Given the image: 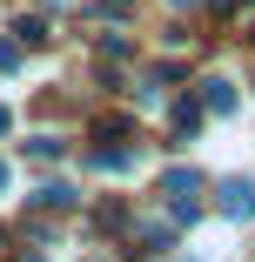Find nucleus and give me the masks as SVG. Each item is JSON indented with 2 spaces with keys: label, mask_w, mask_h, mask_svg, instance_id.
Instances as JSON below:
<instances>
[{
  "label": "nucleus",
  "mask_w": 255,
  "mask_h": 262,
  "mask_svg": "<svg viewBox=\"0 0 255 262\" xmlns=\"http://www.w3.org/2000/svg\"><path fill=\"white\" fill-rule=\"evenodd\" d=\"M201 108H208V115H228L235 108V81H208V88H201Z\"/></svg>",
  "instance_id": "7ed1b4c3"
},
{
  "label": "nucleus",
  "mask_w": 255,
  "mask_h": 262,
  "mask_svg": "<svg viewBox=\"0 0 255 262\" xmlns=\"http://www.w3.org/2000/svg\"><path fill=\"white\" fill-rule=\"evenodd\" d=\"M248 40H255V27H248Z\"/></svg>",
  "instance_id": "1a4fd4ad"
},
{
  "label": "nucleus",
  "mask_w": 255,
  "mask_h": 262,
  "mask_svg": "<svg viewBox=\"0 0 255 262\" xmlns=\"http://www.w3.org/2000/svg\"><path fill=\"white\" fill-rule=\"evenodd\" d=\"M215 208H222L228 222H248V215H255V182H242V175L222 182V188H215Z\"/></svg>",
  "instance_id": "f03ea898"
},
{
  "label": "nucleus",
  "mask_w": 255,
  "mask_h": 262,
  "mask_svg": "<svg viewBox=\"0 0 255 262\" xmlns=\"http://www.w3.org/2000/svg\"><path fill=\"white\" fill-rule=\"evenodd\" d=\"M34 202H40V208H74V188H67V182H47Z\"/></svg>",
  "instance_id": "39448f33"
},
{
  "label": "nucleus",
  "mask_w": 255,
  "mask_h": 262,
  "mask_svg": "<svg viewBox=\"0 0 255 262\" xmlns=\"http://www.w3.org/2000/svg\"><path fill=\"white\" fill-rule=\"evenodd\" d=\"M14 61H20V47H14V40H0V68H14Z\"/></svg>",
  "instance_id": "0eeeda50"
},
{
  "label": "nucleus",
  "mask_w": 255,
  "mask_h": 262,
  "mask_svg": "<svg viewBox=\"0 0 255 262\" xmlns=\"http://www.w3.org/2000/svg\"><path fill=\"white\" fill-rule=\"evenodd\" d=\"M161 195H168V208H175L181 222H195V195H201V175H195V168H168V175H161Z\"/></svg>",
  "instance_id": "f257e3e1"
},
{
  "label": "nucleus",
  "mask_w": 255,
  "mask_h": 262,
  "mask_svg": "<svg viewBox=\"0 0 255 262\" xmlns=\"http://www.w3.org/2000/svg\"><path fill=\"white\" fill-rule=\"evenodd\" d=\"M201 128V101H175V135H195Z\"/></svg>",
  "instance_id": "20e7f679"
},
{
  "label": "nucleus",
  "mask_w": 255,
  "mask_h": 262,
  "mask_svg": "<svg viewBox=\"0 0 255 262\" xmlns=\"http://www.w3.org/2000/svg\"><path fill=\"white\" fill-rule=\"evenodd\" d=\"M0 188H7V162H0Z\"/></svg>",
  "instance_id": "6e6552de"
},
{
  "label": "nucleus",
  "mask_w": 255,
  "mask_h": 262,
  "mask_svg": "<svg viewBox=\"0 0 255 262\" xmlns=\"http://www.w3.org/2000/svg\"><path fill=\"white\" fill-rule=\"evenodd\" d=\"M27 155H40V162H54V155H61V141H54V135H34V141H27Z\"/></svg>",
  "instance_id": "423d86ee"
}]
</instances>
